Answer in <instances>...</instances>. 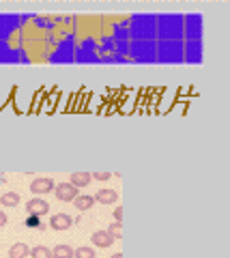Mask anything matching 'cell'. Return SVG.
<instances>
[{
	"label": "cell",
	"instance_id": "cell-1",
	"mask_svg": "<svg viewBox=\"0 0 230 258\" xmlns=\"http://www.w3.org/2000/svg\"><path fill=\"white\" fill-rule=\"evenodd\" d=\"M54 194H56V198L62 200V203H73V200L80 196V189L73 187V185L67 181V183H58V187H54Z\"/></svg>",
	"mask_w": 230,
	"mask_h": 258
},
{
	"label": "cell",
	"instance_id": "cell-2",
	"mask_svg": "<svg viewBox=\"0 0 230 258\" xmlns=\"http://www.w3.org/2000/svg\"><path fill=\"white\" fill-rule=\"evenodd\" d=\"M54 181L52 179H47V176H43V179H35L33 183H30V191L35 194V196H45V194H50V191H54Z\"/></svg>",
	"mask_w": 230,
	"mask_h": 258
},
{
	"label": "cell",
	"instance_id": "cell-3",
	"mask_svg": "<svg viewBox=\"0 0 230 258\" xmlns=\"http://www.w3.org/2000/svg\"><path fill=\"white\" fill-rule=\"evenodd\" d=\"M26 211L30 215H35V217H41V215L50 213V205H47L43 198L37 196V198H33V200H28V203H26Z\"/></svg>",
	"mask_w": 230,
	"mask_h": 258
},
{
	"label": "cell",
	"instance_id": "cell-4",
	"mask_svg": "<svg viewBox=\"0 0 230 258\" xmlns=\"http://www.w3.org/2000/svg\"><path fill=\"white\" fill-rule=\"evenodd\" d=\"M50 226L54 230H69L73 226V217L67 215V213H58V215H52L50 217Z\"/></svg>",
	"mask_w": 230,
	"mask_h": 258
},
{
	"label": "cell",
	"instance_id": "cell-5",
	"mask_svg": "<svg viewBox=\"0 0 230 258\" xmlns=\"http://www.w3.org/2000/svg\"><path fill=\"white\" fill-rule=\"evenodd\" d=\"M91 241H93L95 247H110V245L114 243V239L108 235V230H95Z\"/></svg>",
	"mask_w": 230,
	"mask_h": 258
},
{
	"label": "cell",
	"instance_id": "cell-6",
	"mask_svg": "<svg viewBox=\"0 0 230 258\" xmlns=\"http://www.w3.org/2000/svg\"><path fill=\"white\" fill-rule=\"evenodd\" d=\"M93 181L91 172H71L69 174V183L73 185V187H86Z\"/></svg>",
	"mask_w": 230,
	"mask_h": 258
},
{
	"label": "cell",
	"instance_id": "cell-7",
	"mask_svg": "<svg viewBox=\"0 0 230 258\" xmlns=\"http://www.w3.org/2000/svg\"><path fill=\"white\" fill-rule=\"evenodd\" d=\"M118 194L114 189H99L97 194H95V203H101V205H112L116 203Z\"/></svg>",
	"mask_w": 230,
	"mask_h": 258
},
{
	"label": "cell",
	"instance_id": "cell-8",
	"mask_svg": "<svg viewBox=\"0 0 230 258\" xmlns=\"http://www.w3.org/2000/svg\"><path fill=\"white\" fill-rule=\"evenodd\" d=\"M30 256V247L26 243H15L9 249V258H28Z\"/></svg>",
	"mask_w": 230,
	"mask_h": 258
},
{
	"label": "cell",
	"instance_id": "cell-9",
	"mask_svg": "<svg viewBox=\"0 0 230 258\" xmlns=\"http://www.w3.org/2000/svg\"><path fill=\"white\" fill-rule=\"evenodd\" d=\"M0 205H3V207H18L20 205V194L5 191L3 196H0Z\"/></svg>",
	"mask_w": 230,
	"mask_h": 258
},
{
	"label": "cell",
	"instance_id": "cell-10",
	"mask_svg": "<svg viewBox=\"0 0 230 258\" xmlns=\"http://www.w3.org/2000/svg\"><path fill=\"white\" fill-rule=\"evenodd\" d=\"M73 205H75L78 211H89V209L95 205V196H78L73 200Z\"/></svg>",
	"mask_w": 230,
	"mask_h": 258
},
{
	"label": "cell",
	"instance_id": "cell-11",
	"mask_svg": "<svg viewBox=\"0 0 230 258\" xmlns=\"http://www.w3.org/2000/svg\"><path fill=\"white\" fill-rule=\"evenodd\" d=\"M52 258H73V249L69 245H56L52 249Z\"/></svg>",
	"mask_w": 230,
	"mask_h": 258
},
{
	"label": "cell",
	"instance_id": "cell-12",
	"mask_svg": "<svg viewBox=\"0 0 230 258\" xmlns=\"http://www.w3.org/2000/svg\"><path fill=\"white\" fill-rule=\"evenodd\" d=\"M108 235L112 237L114 241H121L123 239V222H114L108 226Z\"/></svg>",
	"mask_w": 230,
	"mask_h": 258
},
{
	"label": "cell",
	"instance_id": "cell-13",
	"mask_svg": "<svg viewBox=\"0 0 230 258\" xmlns=\"http://www.w3.org/2000/svg\"><path fill=\"white\" fill-rule=\"evenodd\" d=\"M28 258H52V249L45 247V245H39L30 249V256Z\"/></svg>",
	"mask_w": 230,
	"mask_h": 258
},
{
	"label": "cell",
	"instance_id": "cell-14",
	"mask_svg": "<svg viewBox=\"0 0 230 258\" xmlns=\"http://www.w3.org/2000/svg\"><path fill=\"white\" fill-rule=\"evenodd\" d=\"M73 258H95V249L89 245H82L73 252Z\"/></svg>",
	"mask_w": 230,
	"mask_h": 258
},
{
	"label": "cell",
	"instance_id": "cell-15",
	"mask_svg": "<svg viewBox=\"0 0 230 258\" xmlns=\"http://www.w3.org/2000/svg\"><path fill=\"white\" fill-rule=\"evenodd\" d=\"M26 226H28V228H39V226H43V224H41V217L30 215L28 220H26Z\"/></svg>",
	"mask_w": 230,
	"mask_h": 258
},
{
	"label": "cell",
	"instance_id": "cell-16",
	"mask_svg": "<svg viewBox=\"0 0 230 258\" xmlns=\"http://www.w3.org/2000/svg\"><path fill=\"white\" fill-rule=\"evenodd\" d=\"M93 179H97V181H108L110 179V172H91Z\"/></svg>",
	"mask_w": 230,
	"mask_h": 258
},
{
	"label": "cell",
	"instance_id": "cell-17",
	"mask_svg": "<svg viewBox=\"0 0 230 258\" xmlns=\"http://www.w3.org/2000/svg\"><path fill=\"white\" fill-rule=\"evenodd\" d=\"M114 220H116V222H123V209H121V207L114 209Z\"/></svg>",
	"mask_w": 230,
	"mask_h": 258
},
{
	"label": "cell",
	"instance_id": "cell-18",
	"mask_svg": "<svg viewBox=\"0 0 230 258\" xmlns=\"http://www.w3.org/2000/svg\"><path fill=\"white\" fill-rule=\"evenodd\" d=\"M3 226H7V213L0 211V228H3Z\"/></svg>",
	"mask_w": 230,
	"mask_h": 258
},
{
	"label": "cell",
	"instance_id": "cell-19",
	"mask_svg": "<svg viewBox=\"0 0 230 258\" xmlns=\"http://www.w3.org/2000/svg\"><path fill=\"white\" fill-rule=\"evenodd\" d=\"M110 258H123V254H114V256H110Z\"/></svg>",
	"mask_w": 230,
	"mask_h": 258
}]
</instances>
